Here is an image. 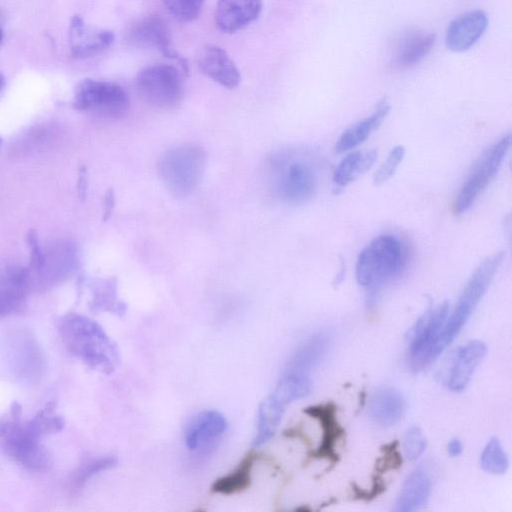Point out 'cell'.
<instances>
[{"instance_id":"cell-1","label":"cell","mask_w":512,"mask_h":512,"mask_svg":"<svg viewBox=\"0 0 512 512\" xmlns=\"http://www.w3.org/2000/svg\"><path fill=\"white\" fill-rule=\"evenodd\" d=\"M60 332L68 350L87 366L103 373L113 372L119 363L115 343L94 320L68 314L61 322Z\"/></svg>"},{"instance_id":"cell-2","label":"cell","mask_w":512,"mask_h":512,"mask_svg":"<svg viewBox=\"0 0 512 512\" xmlns=\"http://www.w3.org/2000/svg\"><path fill=\"white\" fill-rule=\"evenodd\" d=\"M406 244L393 234L371 240L359 253L355 276L359 285L376 289L400 276L408 263Z\"/></svg>"},{"instance_id":"cell-3","label":"cell","mask_w":512,"mask_h":512,"mask_svg":"<svg viewBox=\"0 0 512 512\" xmlns=\"http://www.w3.org/2000/svg\"><path fill=\"white\" fill-rule=\"evenodd\" d=\"M21 406L14 402L7 417L0 419V446L17 463L31 471H44L51 464L50 455L40 443V436L30 422L21 419Z\"/></svg>"},{"instance_id":"cell-4","label":"cell","mask_w":512,"mask_h":512,"mask_svg":"<svg viewBox=\"0 0 512 512\" xmlns=\"http://www.w3.org/2000/svg\"><path fill=\"white\" fill-rule=\"evenodd\" d=\"M505 258V252L500 251L484 259L474 270L464 286L455 308L448 314L447 320L439 338L441 353L460 333L472 315L480 300L485 295L495 274Z\"/></svg>"},{"instance_id":"cell-5","label":"cell","mask_w":512,"mask_h":512,"mask_svg":"<svg viewBox=\"0 0 512 512\" xmlns=\"http://www.w3.org/2000/svg\"><path fill=\"white\" fill-rule=\"evenodd\" d=\"M511 135L507 133L489 146L474 162L453 202V213H466L494 178L509 150Z\"/></svg>"},{"instance_id":"cell-6","label":"cell","mask_w":512,"mask_h":512,"mask_svg":"<svg viewBox=\"0 0 512 512\" xmlns=\"http://www.w3.org/2000/svg\"><path fill=\"white\" fill-rule=\"evenodd\" d=\"M183 72L169 64H154L142 69L136 77L140 97L150 106L170 110L177 107L183 97Z\"/></svg>"},{"instance_id":"cell-7","label":"cell","mask_w":512,"mask_h":512,"mask_svg":"<svg viewBox=\"0 0 512 512\" xmlns=\"http://www.w3.org/2000/svg\"><path fill=\"white\" fill-rule=\"evenodd\" d=\"M73 106L78 110L120 118L129 111L130 101L125 89L117 83L85 79L75 89Z\"/></svg>"},{"instance_id":"cell-8","label":"cell","mask_w":512,"mask_h":512,"mask_svg":"<svg viewBox=\"0 0 512 512\" xmlns=\"http://www.w3.org/2000/svg\"><path fill=\"white\" fill-rule=\"evenodd\" d=\"M449 314V303L443 302L427 310L416 322L410 334L409 360L419 369L434 361L439 355V338Z\"/></svg>"},{"instance_id":"cell-9","label":"cell","mask_w":512,"mask_h":512,"mask_svg":"<svg viewBox=\"0 0 512 512\" xmlns=\"http://www.w3.org/2000/svg\"><path fill=\"white\" fill-rule=\"evenodd\" d=\"M317 186V168L309 155H284L278 180V191L285 202L305 203L315 195Z\"/></svg>"},{"instance_id":"cell-10","label":"cell","mask_w":512,"mask_h":512,"mask_svg":"<svg viewBox=\"0 0 512 512\" xmlns=\"http://www.w3.org/2000/svg\"><path fill=\"white\" fill-rule=\"evenodd\" d=\"M204 151L197 146H182L167 152L161 160V175L175 193H189L202 175Z\"/></svg>"},{"instance_id":"cell-11","label":"cell","mask_w":512,"mask_h":512,"mask_svg":"<svg viewBox=\"0 0 512 512\" xmlns=\"http://www.w3.org/2000/svg\"><path fill=\"white\" fill-rule=\"evenodd\" d=\"M127 38L133 46L155 49L176 61L183 74H188V64L172 47L171 31L161 16L152 14L139 19L131 26Z\"/></svg>"},{"instance_id":"cell-12","label":"cell","mask_w":512,"mask_h":512,"mask_svg":"<svg viewBox=\"0 0 512 512\" xmlns=\"http://www.w3.org/2000/svg\"><path fill=\"white\" fill-rule=\"evenodd\" d=\"M227 420L216 410H203L195 414L187 422L184 430V442L191 451L203 450L225 433Z\"/></svg>"},{"instance_id":"cell-13","label":"cell","mask_w":512,"mask_h":512,"mask_svg":"<svg viewBox=\"0 0 512 512\" xmlns=\"http://www.w3.org/2000/svg\"><path fill=\"white\" fill-rule=\"evenodd\" d=\"M70 53L75 58H88L109 48L114 41L110 30L87 25L80 16H74L69 29Z\"/></svg>"},{"instance_id":"cell-14","label":"cell","mask_w":512,"mask_h":512,"mask_svg":"<svg viewBox=\"0 0 512 512\" xmlns=\"http://www.w3.org/2000/svg\"><path fill=\"white\" fill-rule=\"evenodd\" d=\"M488 26V17L482 10L467 12L454 19L448 26L445 43L453 52L470 49L482 37Z\"/></svg>"},{"instance_id":"cell-15","label":"cell","mask_w":512,"mask_h":512,"mask_svg":"<svg viewBox=\"0 0 512 512\" xmlns=\"http://www.w3.org/2000/svg\"><path fill=\"white\" fill-rule=\"evenodd\" d=\"M262 6L263 0H217L215 24L223 33L237 32L259 17Z\"/></svg>"},{"instance_id":"cell-16","label":"cell","mask_w":512,"mask_h":512,"mask_svg":"<svg viewBox=\"0 0 512 512\" xmlns=\"http://www.w3.org/2000/svg\"><path fill=\"white\" fill-rule=\"evenodd\" d=\"M31 288V275L22 266L0 269V317L18 311Z\"/></svg>"},{"instance_id":"cell-17","label":"cell","mask_w":512,"mask_h":512,"mask_svg":"<svg viewBox=\"0 0 512 512\" xmlns=\"http://www.w3.org/2000/svg\"><path fill=\"white\" fill-rule=\"evenodd\" d=\"M332 345V336L326 330L318 331L305 339L294 351L285 372L310 376L326 357Z\"/></svg>"},{"instance_id":"cell-18","label":"cell","mask_w":512,"mask_h":512,"mask_svg":"<svg viewBox=\"0 0 512 512\" xmlns=\"http://www.w3.org/2000/svg\"><path fill=\"white\" fill-rule=\"evenodd\" d=\"M198 67L203 74L227 89H234L241 82L238 67L221 47H204L198 58Z\"/></svg>"},{"instance_id":"cell-19","label":"cell","mask_w":512,"mask_h":512,"mask_svg":"<svg viewBox=\"0 0 512 512\" xmlns=\"http://www.w3.org/2000/svg\"><path fill=\"white\" fill-rule=\"evenodd\" d=\"M486 345L480 340H472L461 346L454 355L446 384L452 391H462L486 355Z\"/></svg>"},{"instance_id":"cell-20","label":"cell","mask_w":512,"mask_h":512,"mask_svg":"<svg viewBox=\"0 0 512 512\" xmlns=\"http://www.w3.org/2000/svg\"><path fill=\"white\" fill-rule=\"evenodd\" d=\"M76 266V250L69 242H55L43 251V264L37 271L46 283H57L70 275Z\"/></svg>"},{"instance_id":"cell-21","label":"cell","mask_w":512,"mask_h":512,"mask_svg":"<svg viewBox=\"0 0 512 512\" xmlns=\"http://www.w3.org/2000/svg\"><path fill=\"white\" fill-rule=\"evenodd\" d=\"M432 479L424 467L412 471L401 486L395 503V510L401 512L415 511L423 507L430 497Z\"/></svg>"},{"instance_id":"cell-22","label":"cell","mask_w":512,"mask_h":512,"mask_svg":"<svg viewBox=\"0 0 512 512\" xmlns=\"http://www.w3.org/2000/svg\"><path fill=\"white\" fill-rule=\"evenodd\" d=\"M390 112V105L386 98L382 99L375 110L366 118L351 125L342 132L335 144V151L343 153L362 144L374 131H376Z\"/></svg>"},{"instance_id":"cell-23","label":"cell","mask_w":512,"mask_h":512,"mask_svg":"<svg viewBox=\"0 0 512 512\" xmlns=\"http://www.w3.org/2000/svg\"><path fill=\"white\" fill-rule=\"evenodd\" d=\"M404 409V399L397 390L391 387H381L372 395L368 412L375 423L389 427L400 421Z\"/></svg>"},{"instance_id":"cell-24","label":"cell","mask_w":512,"mask_h":512,"mask_svg":"<svg viewBox=\"0 0 512 512\" xmlns=\"http://www.w3.org/2000/svg\"><path fill=\"white\" fill-rule=\"evenodd\" d=\"M435 34L413 31L405 35L398 43L394 55L397 66L407 68L419 63L435 44Z\"/></svg>"},{"instance_id":"cell-25","label":"cell","mask_w":512,"mask_h":512,"mask_svg":"<svg viewBox=\"0 0 512 512\" xmlns=\"http://www.w3.org/2000/svg\"><path fill=\"white\" fill-rule=\"evenodd\" d=\"M377 159V150L353 151L346 155L333 172V182L345 187L368 171Z\"/></svg>"},{"instance_id":"cell-26","label":"cell","mask_w":512,"mask_h":512,"mask_svg":"<svg viewBox=\"0 0 512 512\" xmlns=\"http://www.w3.org/2000/svg\"><path fill=\"white\" fill-rule=\"evenodd\" d=\"M284 411L285 408L270 394L261 402L257 413L255 446L263 445L273 436Z\"/></svg>"},{"instance_id":"cell-27","label":"cell","mask_w":512,"mask_h":512,"mask_svg":"<svg viewBox=\"0 0 512 512\" xmlns=\"http://www.w3.org/2000/svg\"><path fill=\"white\" fill-rule=\"evenodd\" d=\"M254 460V454L247 455L234 471L215 482L213 485L214 491L222 494H232L246 488L250 483Z\"/></svg>"},{"instance_id":"cell-28","label":"cell","mask_w":512,"mask_h":512,"mask_svg":"<svg viewBox=\"0 0 512 512\" xmlns=\"http://www.w3.org/2000/svg\"><path fill=\"white\" fill-rule=\"evenodd\" d=\"M480 465L484 471L500 475L507 471L509 459L498 438H491L480 455Z\"/></svg>"},{"instance_id":"cell-29","label":"cell","mask_w":512,"mask_h":512,"mask_svg":"<svg viewBox=\"0 0 512 512\" xmlns=\"http://www.w3.org/2000/svg\"><path fill=\"white\" fill-rule=\"evenodd\" d=\"M117 460L112 456L100 457L82 464L72 475L70 488L73 491L81 489L93 476L114 467Z\"/></svg>"},{"instance_id":"cell-30","label":"cell","mask_w":512,"mask_h":512,"mask_svg":"<svg viewBox=\"0 0 512 512\" xmlns=\"http://www.w3.org/2000/svg\"><path fill=\"white\" fill-rule=\"evenodd\" d=\"M116 282L115 279H106L96 286L93 307L98 310L123 311L124 304L117 302L115 298Z\"/></svg>"},{"instance_id":"cell-31","label":"cell","mask_w":512,"mask_h":512,"mask_svg":"<svg viewBox=\"0 0 512 512\" xmlns=\"http://www.w3.org/2000/svg\"><path fill=\"white\" fill-rule=\"evenodd\" d=\"M205 0H162L168 13L176 20L190 22L195 20L202 9Z\"/></svg>"},{"instance_id":"cell-32","label":"cell","mask_w":512,"mask_h":512,"mask_svg":"<svg viewBox=\"0 0 512 512\" xmlns=\"http://www.w3.org/2000/svg\"><path fill=\"white\" fill-rule=\"evenodd\" d=\"M29 422L33 430L40 437L48 433L60 431L64 427L63 418L54 412V408L51 405L39 411Z\"/></svg>"},{"instance_id":"cell-33","label":"cell","mask_w":512,"mask_h":512,"mask_svg":"<svg viewBox=\"0 0 512 512\" xmlns=\"http://www.w3.org/2000/svg\"><path fill=\"white\" fill-rule=\"evenodd\" d=\"M405 156V148L397 145L391 149L385 160L373 175V184L380 186L387 182L396 172Z\"/></svg>"},{"instance_id":"cell-34","label":"cell","mask_w":512,"mask_h":512,"mask_svg":"<svg viewBox=\"0 0 512 512\" xmlns=\"http://www.w3.org/2000/svg\"><path fill=\"white\" fill-rule=\"evenodd\" d=\"M425 448L426 439L422 431L416 426L407 429L403 440L405 456L411 461L416 460L423 454Z\"/></svg>"},{"instance_id":"cell-35","label":"cell","mask_w":512,"mask_h":512,"mask_svg":"<svg viewBox=\"0 0 512 512\" xmlns=\"http://www.w3.org/2000/svg\"><path fill=\"white\" fill-rule=\"evenodd\" d=\"M27 242L30 250V266L36 272L43 264V250L41 249L39 237L35 230L27 234Z\"/></svg>"},{"instance_id":"cell-36","label":"cell","mask_w":512,"mask_h":512,"mask_svg":"<svg viewBox=\"0 0 512 512\" xmlns=\"http://www.w3.org/2000/svg\"><path fill=\"white\" fill-rule=\"evenodd\" d=\"M115 206V194L112 188H109L104 197V212H103V220L107 221L114 209Z\"/></svg>"},{"instance_id":"cell-37","label":"cell","mask_w":512,"mask_h":512,"mask_svg":"<svg viewBox=\"0 0 512 512\" xmlns=\"http://www.w3.org/2000/svg\"><path fill=\"white\" fill-rule=\"evenodd\" d=\"M87 186H88V183H87L86 170L83 167L79 171L78 183H77L79 197L85 198L86 192H87Z\"/></svg>"},{"instance_id":"cell-38","label":"cell","mask_w":512,"mask_h":512,"mask_svg":"<svg viewBox=\"0 0 512 512\" xmlns=\"http://www.w3.org/2000/svg\"><path fill=\"white\" fill-rule=\"evenodd\" d=\"M447 452L451 457H458L463 452V444L458 438H453L447 445Z\"/></svg>"},{"instance_id":"cell-39","label":"cell","mask_w":512,"mask_h":512,"mask_svg":"<svg viewBox=\"0 0 512 512\" xmlns=\"http://www.w3.org/2000/svg\"><path fill=\"white\" fill-rule=\"evenodd\" d=\"M4 85H5V77L0 73V90H2Z\"/></svg>"},{"instance_id":"cell-40","label":"cell","mask_w":512,"mask_h":512,"mask_svg":"<svg viewBox=\"0 0 512 512\" xmlns=\"http://www.w3.org/2000/svg\"><path fill=\"white\" fill-rule=\"evenodd\" d=\"M2 39H3V32H2V30L0 28V43H1Z\"/></svg>"},{"instance_id":"cell-41","label":"cell","mask_w":512,"mask_h":512,"mask_svg":"<svg viewBox=\"0 0 512 512\" xmlns=\"http://www.w3.org/2000/svg\"><path fill=\"white\" fill-rule=\"evenodd\" d=\"M0 145H1V139H0Z\"/></svg>"}]
</instances>
